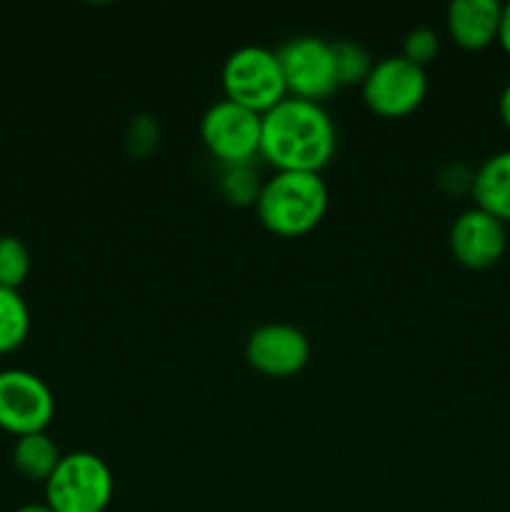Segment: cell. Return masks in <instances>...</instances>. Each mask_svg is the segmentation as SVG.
I'll return each mask as SVG.
<instances>
[{
    "mask_svg": "<svg viewBox=\"0 0 510 512\" xmlns=\"http://www.w3.org/2000/svg\"><path fill=\"white\" fill-rule=\"evenodd\" d=\"M338 133L320 103L285 98L263 115L260 158L275 173H323L335 155Z\"/></svg>",
    "mask_w": 510,
    "mask_h": 512,
    "instance_id": "1",
    "label": "cell"
},
{
    "mask_svg": "<svg viewBox=\"0 0 510 512\" xmlns=\"http://www.w3.org/2000/svg\"><path fill=\"white\" fill-rule=\"evenodd\" d=\"M328 185L320 173H275L260 188L255 213L278 238H303L328 213Z\"/></svg>",
    "mask_w": 510,
    "mask_h": 512,
    "instance_id": "2",
    "label": "cell"
},
{
    "mask_svg": "<svg viewBox=\"0 0 510 512\" xmlns=\"http://www.w3.org/2000/svg\"><path fill=\"white\" fill-rule=\"evenodd\" d=\"M113 495V470L88 450L63 455L45 480V503L53 512H105Z\"/></svg>",
    "mask_w": 510,
    "mask_h": 512,
    "instance_id": "3",
    "label": "cell"
},
{
    "mask_svg": "<svg viewBox=\"0 0 510 512\" xmlns=\"http://www.w3.org/2000/svg\"><path fill=\"white\" fill-rule=\"evenodd\" d=\"M220 80H223L225 98L258 115H265L280 100L288 98L278 53L265 45L235 48L225 58Z\"/></svg>",
    "mask_w": 510,
    "mask_h": 512,
    "instance_id": "4",
    "label": "cell"
},
{
    "mask_svg": "<svg viewBox=\"0 0 510 512\" xmlns=\"http://www.w3.org/2000/svg\"><path fill=\"white\" fill-rule=\"evenodd\" d=\"M275 53H278L290 98L320 103L340 88L338 73H335L333 40H325L320 35H295L285 40Z\"/></svg>",
    "mask_w": 510,
    "mask_h": 512,
    "instance_id": "5",
    "label": "cell"
},
{
    "mask_svg": "<svg viewBox=\"0 0 510 512\" xmlns=\"http://www.w3.org/2000/svg\"><path fill=\"white\" fill-rule=\"evenodd\" d=\"M263 115L223 98L210 105L200 118V138L220 165L253 163L260 155Z\"/></svg>",
    "mask_w": 510,
    "mask_h": 512,
    "instance_id": "6",
    "label": "cell"
},
{
    "mask_svg": "<svg viewBox=\"0 0 510 512\" xmlns=\"http://www.w3.org/2000/svg\"><path fill=\"white\" fill-rule=\"evenodd\" d=\"M363 100L380 118L398 120L415 113L428 95V73L403 55L378 60L360 85Z\"/></svg>",
    "mask_w": 510,
    "mask_h": 512,
    "instance_id": "7",
    "label": "cell"
},
{
    "mask_svg": "<svg viewBox=\"0 0 510 512\" xmlns=\"http://www.w3.org/2000/svg\"><path fill=\"white\" fill-rule=\"evenodd\" d=\"M55 415V395L40 375L28 370H0V428L23 435L45 433Z\"/></svg>",
    "mask_w": 510,
    "mask_h": 512,
    "instance_id": "8",
    "label": "cell"
},
{
    "mask_svg": "<svg viewBox=\"0 0 510 512\" xmlns=\"http://www.w3.org/2000/svg\"><path fill=\"white\" fill-rule=\"evenodd\" d=\"M310 340L290 323H265L245 340V360L268 378H293L310 363Z\"/></svg>",
    "mask_w": 510,
    "mask_h": 512,
    "instance_id": "9",
    "label": "cell"
},
{
    "mask_svg": "<svg viewBox=\"0 0 510 512\" xmlns=\"http://www.w3.org/2000/svg\"><path fill=\"white\" fill-rule=\"evenodd\" d=\"M448 245L463 268L488 270L498 265L508 250V230L485 210L468 208L450 225Z\"/></svg>",
    "mask_w": 510,
    "mask_h": 512,
    "instance_id": "10",
    "label": "cell"
},
{
    "mask_svg": "<svg viewBox=\"0 0 510 512\" xmlns=\"http://www.w3.org/2000/svg\"><path fill=\"white\" fill-rule=\"evenodd\" d=\"M503 5L498 0H453L445 13V28L463 50H485L498 43Z\"/></svg>",
    "mask_w": 510,
    "mask_h": 512,
    "instance_id": "11",
    "label": "cell"
},
{
    "mask_svg": "<svg viewBox=\"0 0 510 512\" xmlns=\"http://www.w3.org/2000/svg\"><path fill=\"white\" fill-rule=\"evenodd\" d=\"M475 208L485 210L500 223H510V150L490 155L483 160L473 178Z\"/></svg>",
    "mask_w": 510,
    "mask_h": 512,
    "instance_id": "12",
    "label": "cell"
},
{
    "mask_svg": "<svg viewBox=\"0 0 510 512\" xmlns=\"http://www.w3.org/2000/svg\"><path fill=\"white\" fill-rule=\"evenodd\" d=\"M60 450L53 440L45 433H33L23 435V438L15 440L13 445V465L23 478L28 480H45L55 473L60 463Z\"/></svg>",
    "mask_w": 510,
    "mask_h": 512,
    "instance_id": "13",
    "label": "cell"
},
{
    "mask_svg": "<svg viewBox=\"0 0 510 512\" xmlns=\"http://www.w3.org/2000/svg\"><path fill=\"white\" fill-rule=\"evenodd\" d=\"M30 310L18 290L0 288V355L18 350L28 340Z\"/></svg>",
    "mask_w": 510,
    "mask_h": 512,
    "instance_id": "14",
    "label": "cell"
},
{
    "mask_svg": "<svg viewBox=\"0 0 510 512\" xmlns=\"http://www.w3.org/2000/svg\"><path fill=\"white\" fill-rule=\"evenodd\" d=\"M260 188H263V183H260V175L253 163L220 165L218 190L235 208H255Z\"/></svg>",
    "mask_w": 510,
    "mask_h": 512,
    "instance_id": "15",
    "label": "cell"
},
{
    "mask_svg": "<svg viewBox=\"0 0 510 512\" xmlns=\"http://www.w3.org/2000/svg\"><path fill=\"white\" fill-rule=\"evenodd\" d=\"M333 53L340 88L363 85L375 65V60L370 58L368 50H365L358 40H333Z\"/></svg>",
    "mask_w": 510,
    "mask_h": 512,
    "instance_id": "16",
    "label": "cell"
},
{
    "mask_svg": "<svg viewBox=\"0 0 510 512\" xmlns=\"http://www.w3.org/2000/svg\"><path fill=\"white\" fill-rule=\"evenodd\" d=\"M30 275V250L15 235H0V288L18 290Z\"/></svg>",
    "mask_w": 510,
    "mask_h": 512,
    "instance_id": "17",
    "label": "cell"
},
{
    "mask_svg": "<svg viewBox=\"0 0 510 512\" xmlns=\"http://www.w3.org/2000/svg\"><path fill=\"white\" fill-rule=\"evenodd\" d=\"M160 143L158 120L153 115H135L125 130V148L133 158H148Z\"/></svg>",
    "mask_w": 510,
    "mask_h": 512,
    "instance_id": "18",
    "label": "cell"
},
{
    "mask_svg": "<svg viewBox=\"0 0 510 512\" xmlns=\"http://www.w3.org/2000/svg\"><path fill=\"white\" fill-rule=\"evenodd\" d=\"M440 50V35L435 33L428 25H418V28L408 30L403 40V58L410 60V63L420 65V68H428L435 60Z\"/></svg>",
    "mask_w": 510,
    "mask_h": 512,
    "instance_id": "19",
    "label": "cell"
},
{
    "mask_svg": "<svg viewBox=\"0 0 510 512\" xmlns=\"http://www.w3.org/2000/svg\"><path fill=\"white\" fill-rule=\"evenodd\" d=\"M473 178H475L473 170L455 163V165H448V168L440 173V185H443L445 190H450V193H465V190H473Z\"/></svg>",
    "mask_w": 510,
    "mask_h": 512,
    "instance_id": "20",
    "label": "cell"
},
{
    "mask_svg": "<svg viewBox=\"0 0 510 512\" xmlns=\"http://www.w3.org/2000/svg\"><path fill=\"white\" fill-rule=\"evenodd\" d=\"M498 43L505 53L510 55V3L503 5V15H500V33Z\"/></svg>",
    "mask_w": 510,
    "mask_h": 512,
    "instance_id": "21",
    "label": "cell"
},
{
    "mask_svg": "<svg viewBox=\"0 0 510 512\" xmlns=\"http://www.w3.org/2000/svg\"><path fill=\"white\" fill-rule=\"evenodd\" d=\"M498 113H500V120H503L505 128L510 130V83L505 85L503 93H500V98H498Z\"/></svg>",
    "mask_w": 510,
    "mask_h": 512,
    "instance_id": "22",
    "label": "cell"
},
{
    "mask_svg": "<svg viewBox=\"0 0 510 512\" xmlns=\"http://www.w3.org/2000/svg\"><path fill=\"white\" fill-rule=\"evenodd\" d=\"M15 512H53L48 508V503H28L23 508H18Z\"/></svg>",
    "mask_w": 510,
    "mask_h": 512,
    "instance_id": "23",
    "label": "cell"
}]
</instances>
